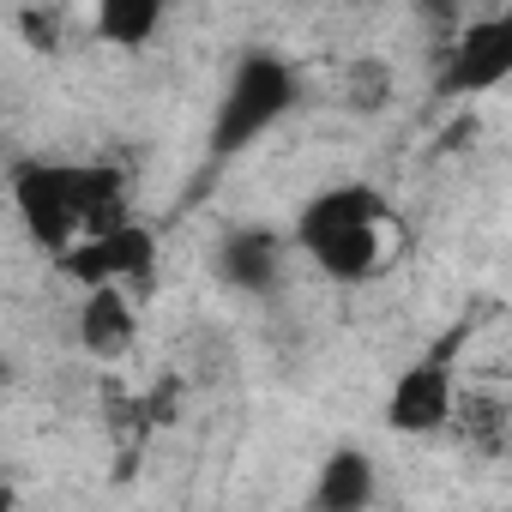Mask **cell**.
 <instances>
[{
	"instance_id": "cell-1",
	"label": "cell",
	"mask_w": 512,
	"mask_h": 512,
	"mask_svg": "<svg viewBox=\"0 0 512 512\" xmlns=\"http://www.w3.org/2000/svg\"><path fill=\"white\" fill-rule=\"evenodd\" d=\"M7 193L31 241L61 260L97 229H121L127 217V175L115 163H49V157H19L7 169Z\"/></svg>"
},
{
	"instance_id": "cell-11",
	"label": "cell",
	"mask_w": 512,
	"mask_h": 512,
	"mask_svg": "<svg viewBox=\"0 0 512 512\" xmlns=\"http://www.w3.org/2000/svg\"><path fill=\"white\" fill-rule=\"evenodd\" d=\"M344 103H350L356 115H374V109H386V103H392V67H386L380 55H362V61H350V73H344Z\"/></svg>"
},
{
	"instance_id": "cell-6",
	"label": "cell",
	"mask_w": 512,
	"mask_h": 512,
	"mask_svg": "<svg viewBox=\"0 0 512 512\" xmlns=\"http://www.w3.org/2000/svg\"><path fill=\"white\" fill-rule=\"evenodd\" d=\"M512 79V7L476 13L458 25V37L440 49V97H488Z\"/></svg>"
},
{
	"instance_id": "cell-10",
	"label": "cell",
	"mask_w": 512,
	"mask_h": 512,
	"mask_svg": "<svg viewBox=\"0 0 512 512\" xmlns=\"http://www.w3.org/2000/svg\"><path fill=\"white\" fill-rule=\"evenodd\" d=\"M91 31L109 49H145L163 31V7L157 0H103V7L91 13Z\"/></svg>"
},
{
	"instance_id": "cell-12",
	"label": "cell",
	"mask_w": 512,
	"mask_h": 512,
	"mask_svg": "<svg viewBox=\"0 0 512 512\" xmlns=\"http://www.w3.org/2000/svg\"><path fill=\"white\" fill-rule=\"evenodd\" d=\"M19 25L37 37V49H55V25H61V19H43V13H19Z\"/></svg>"
},
{
	"instance_id": "cell-5",
	"label": "cell",
	"mask_w": 512,
	"mask_h": 512,
	"mask_svg": "<svg viewBox=\"0 0 512 512\" xmlns=\"http://www.w3.org/2000/svg\"><path fill=\"white\" fill-rule=\"evenodd\" d=\"M458 332L440 344V350H428L422 362H410L398 380H392V392H386V428L392 434H404V440H434V434H446L452 422H458Z\"/></svg>"
},
{
	"instance_id": "cell-4",
	"label": "cell",
	"mask_w": 512,
	"mask_h": 512,
	"mask_svg": "<svg viewBox=\"0 0 512 512\" xmlns=\"http://www.w3.org/2000/svg\"><path fill=\"white\" fill-rule=\"evenodd\" d=\"M55 272L67 284H79L85 296L91 290H127L133 302H151V290H157V235L145 223L97 229V235H85L79 247L61 253Z\"/></svg>"
},
{
	"instance_id": "cell-3",
	"label": "cell",
	"mask_w": 512,
	"mask_h": 512,
	"mask_svg": "<svg viewBox=\"0 0 512 512\" xmlns=\"http://www.w3.org/2000/svg\"><path fill=\"white\" fill-rule=\"evenodd\" d=\"M302 103V73L272 55V49H247L217 97V115H211V139H205V157L211 163H229L241 157L253 139H266L290 109Z\"/></svg>"
},
{
	"instance_id": "cell-8",
	"label": "cell",
	"mask_w": 512,
	"mask_h": 512,
	"mask_svg": "<svg viewBox=\"0 0 512 512\" xmlns=\"http://www.w3.org/2000/svg\"><path fill=\"white\" fill-rule=\"evenodd\" d=\"M374 500H380L374 458L362 446H338L314 470V488H308V506L302 512H374Z\"/></svg>"
},
{
	"instance_id": "cell-9",
	"label": "cell",
	"mask_w": 512,
	"mask_h": 512,
	"mask_svg": "<svg viewBox=\"0 0 512 512\" xmlns=\"http://www.w3.org/2000/svg\"><path fill=\"white\" fill-rule=\"evenodd\" d=\"M79 350L97 356V362H121L139 338V302L127 290H91L79 302Z\"/></svg>"
},
{
	"instance_id": "cell-2",
	"label": "cell",
	"mask_w": 512,
	"mask_h": 512,
	"mask_svg": "<svg viewBox=\"0 0 512 512\" xmlns=\"http://www.w3.org/2000/svg\"><path fill=\"white\" fill-rule=\"evenodd\" d=\"M392 235L398 229H392L386 193L368 181H344V187L314 193L290 229L296 253H308L332 284H368L392 260Z\"/></svg>"
},
{
	"instance_id": "cell-7",
	"label": "cell",
	"mask_w": 512,
	"mask_h": 512,
	"mask_svg": "<svg viewBox=\"0 0 512 512\" xmlns=\"http://www.w3.org/2000/svg\"><path fill=\"white\" fill-rule=\"evenodd\" d=\"M290 235L278 229H260V223H241V229H223L217 253H211V272L241 290V296H272L278 278H284V260H290Z\"/></svg>"
}]
</instances>
